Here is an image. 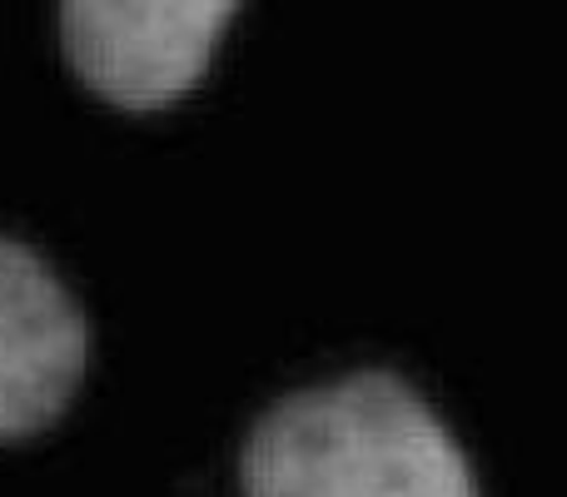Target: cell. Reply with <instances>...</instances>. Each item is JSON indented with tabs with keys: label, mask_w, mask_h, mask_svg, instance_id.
<instances>
[{
	"label": "cell",
	"mask_w": 567,
	"mask_h": 497,
	"mask_svg": "<svg viewBox=\"0 0 567 497\" xmlns=\"http://www.w3.org/2000/svg\"><path fill=\"white\" fill-rule=\"evenodd\" d=\"M245 497H478L468 453L399 373L303 389L255 423Z\"/></svg>",
	"instance_id": "cell-1"
},
{
	"label": "cell",
	"mask_w": 567,
	"mask_h": 497,
	"mask_svg": "<svg viewBox=\"0 0 567 497\" xmlns=\"http://www.w3.org/2000/svg\"><path fill=\"white\" fill-rule=\"evenodd\" d=\"M90 329L70 289L16 239H0V443L50 428L80 393Z\"/></svg>",
	"instance_id": "cell-3"
},
{
	"label": "cell",
	"mask_w": 567,
	"mask_h": 497,
	"mask_svg": "<svg viewBox=\"0 0 567 497\" xmlns=\"http://www.w3.org/2000/svg\"><path fill=\"white\" fill-rule=\"evenodd\" d=\"M229 0H70L60 45L75 75L120 110H165L205 80Z\"/></svg>",
	"instance_id": "cell-2"
}]
</instances>
